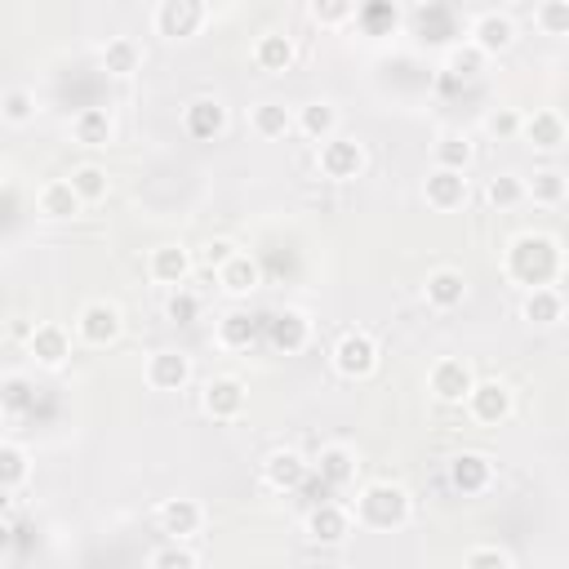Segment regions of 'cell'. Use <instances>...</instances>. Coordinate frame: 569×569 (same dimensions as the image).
Returning a JSON list of instances; mask_svg holds the SVG:
<instances>
[{
	"label": "cell",
	"instance_id": "7402d4cb",
	"mask_svg": "<svg viewBox=\"0 0 569 569\" xmlns=\"http://www.w3.org/2000/svg\"><path fill=\"white\" fill-rule=\"evenodd\" d=\"M294 58H299V45H294V36H284V32H263L258 45H254V62L263 71H290Z\"/></svg>",
	"mask_w": 569,
	"mask_h": 569
},
{
	"label": "cell",
	"instance_id": "d590c367",
	"mask_svg": "<svg viewBox=\"0 0 569 569\" xmlns=\"http://www.w3.org/2000/svg\"><path fill=\"white\" fill-rule=\"evenodd\" d=\"M138 62H142V49H138V40H129V36H116V40H107V45H103V67L112 71V77H133V71H138Z\"/></svg>",
	"mask_w": 569,
	"mask_h": 569
},
{
	"label": "cell",
	"instance_id": "836d02e7",
	"mask_svg": "<svg viewBox=\"0 0 569 569\" xmlns=\"http://www.w3.org/2000/svg\"><path fill=\"white\" fill-rule=\"evenodd\" d=\"M432 156H437V165L441 170H463L467 174V165H472V138L467 133H441L437 142H432Z\"/></svg>",
	"mask_w": 569,
	"mask_h": 569
},
{
	"label": "cell",
	"instance_id": "f35d334b",
	"mask_svg": "<svg viewBox=\"0 0 569 569\" xmlns=\"http://www.w3.org/2000/svg\"><path fill=\"white\" fill-rule=\"evenodd\" d=\"M525 196L534 205H560L565 200V174L560 170H538L530 183H525Z\"/></svg>",
	"mask_w": 569,
	"mask_h": 569
},
{
	"label": "cell",
	"instance_id": "e0dca14e",
	"mask_svg": "<svg viewBox=\"0 0 569 569\" xmlns=\"http://www.w3.org/2000/svg\"><path fill=\"white\" fill-rule=\"evenodd\" d=\"M347 534H351V512H347V508H338V503H316V508L307 512V538H312V543L334 547V543H342Z\"/></svg>",
	"mask_w": 569,
	"mask_h": 569
},
{
	"label": "cell",
	"instance_id": "4316f807",
	"mask_svg": "<svg viewBox=\"0 0 569 569\" xmlns=\"http://www.w3.org/2000/svg\"><path fill=\"white\" fill-rule=\"evenodd\" d=\"M521 316H525L530 325H556V321L565 316L560 290H551V284H534V290L525 294V303H521Z\"/></svg>",
	"mask_w": 569,
	"mask_h": 569
},
{
	"label": "cell",
	"instance_id": "83f0119b",
	"mask_svg": "<svg viewBox=\"0 0 569 569\" xmlns=\"http://www.w3.org/2000/svg\"><path fill=\"white\" fill-rule=\"evenodd\" d=\"M27 476H32V454L14 441H0V493L23 489Z\"/></svg>",
	"mask_w": 569,
	"mask_h": 569
},
{
	"label": "cell",
	"instance_id": "9c48e42d",
	"mask_svg": "<svg viewBox=\"0 0 569 569\" xmlns=\"http://www.w3.org/2000/svg\"><path fill=\"white\" fill-rule=\"evenodd\" d=\"M205 27V0H161L156 10V32L165 40H187Z\"/></svg>",
	"mask_w": 569,
	"mask_h": 569
},
{
	"label": "cell",
	"instance_id": "30bf717a",
	"mask_svg": "<svg viewBox=\"0 0 569 569\" xmlns=\"http://www.w3.org/2000/svg\"><path fill=\"white\" fill-rule=\"evenodd\" d=\"M493 485V463L476 450H463L450 458V489L463 493V498H480L485 489Z\"/></svg>",
	"mask_w": 569,
	"mask_h": 569
},
{
	"label": "cell",
	"instance_id": "bcb514c9",
	"mask_svg": "<svg viewBox=\"0 0 569 569\" xmlns=\"http://www.w3.org/2000/svg\"><path fill=\"white\" fill-rule=\"evenodd\" d=\"M485 129H489L498 142H503V138H516V133H521V112H516V107H498V112L485 120Z\"/></svg>",
	"mask_w": 569,
	"mask_h": 569
},
{
	"label": "cell",
	"instance_id": "ee69618b",
	"mask_svg": "<svg viewBox=\"0 0 569 569\" xmlns=\"http://www.w3.org/2000/svg\"><path fill=\"white\" fill-rule=\"evenodd\" d=\"M463 565H467V569H512L516 560H512V551H503V547H467V551H463Z\"/></svg>",
	"mask_w": 569,
	"mask_h": 569
},
{
	"label": "cell",
	"instance_id": "d6986e66",
	"mask_svg": "<svg viewBox=\"0 0 569 569\" xmlns=\"http://www.w3.org/2000/svg\"><path fill=\"white\" fill-rule=\"evenodd\" d=\"M27 351L36 356L40 370H62L67 356H71V338L62 325H36L32 338H27Z\"/></svg>",
	"mask_w": 569,
	"mask_h": 569
},
{
	"label": "cell",
	"instance_id": "cb8c5ba5",
	"mask_svg": "<svg viewBox=\"0 0 569 569\" xmlns=\"http://www.w3.org/2000/svg\"><path fill=\"white\" fill-rule=\"evenodd\" d=\"M36 205H40L45 219H54V223H67V219H77V213H81V196L71 191V183H67V178L45 183V187H40V196H36Z\"/></svg>",
	"mask_w": 569,
	"mask_h": 569
},
{
	"label": "cell",
	"instance_id": "5bb4252c",
	"mask_svg": "<svg viewBox=\"0 0 569 569\" xmlns=\"http://www.w3.org/2000/svg\"><path fill=\"white\" fill-rule=\"evenodd\" d=\"M422 200L432 205L437 213H450V209H458L463 200H467V174L463 170H432L427 174V183H422Z\"/></svg>",
	"mask_w": 569,
	"mask_h": 569
},
{
	"label": "cell",
	"instance_id": "f546056e",
	"mask_svg": "<svg viewBox=\"0 0 569 569\" xmlns=\"http://www.w3.org/2000/svg\"><path fill=\"white\" fill-rule=\"evenodd\" d=\"M294 129L307 133L312 142H325L329 133H338V107L334 103H307V107H299Z\"/></svg>",
	"mask_w": 569,
	"mask_h": 569
},
{
	"label": "cell",
	"instance_id": "277c9868",
	"mask_svg": "<svg viewBox=\"0 0 569 569\" xmlns=\"http://www.w3.org/2000/svg\"><path fill=\"white\" fill-rule=\"evenodd\" d=\"M316 170L325 178H334V183H351L365 170V148L356 138H347V133H329L321 142V152H316Z\"/></svg>",
	"mask_w": 569,
	"mask_h": 569
},
{
	"label": "cell",
	"instance_id": "ba28073f",
	"mask_svg": "<svg viewBox=\"0 0 569 569\" xmlns=\"http://www.w3.org/2000/svg\"><path fill=\"white\" fill-rule=\"evenodd\" d=\"M476 374L467 361H458V356H445V361L432 365V374H427V387H432V396L441 405H463V396L472 392Z\"/></svg>",
	"mask_w": 569,
	"mask_h": 569
},
{
	"label": "cell",
	"instance_id": "5b68a950",
	"mask_svg": "<svg viewBox=\"0 0 569 569\" xmlns=\"http://www.w3.org/2000/svg\"><path fill=\"white\" fill-rule=\"evenodd\" d=\"M334 370L342 379H370L379 370V342L365 329H347L334 347Z\"/></svg>",
	"mask_w": 569,
	"mask_h": 569
},
{
	"label": "cell",
	"instance_id": "f907efd6",
	"mask_svg": "<svg viewBox=\"0 0 569 569\" xmlns=\"http://www.w3.org/2000/svg\"><path fill=\"white\" fill-rule=\"evenodd\" d=\"M0 183H5V178H0Z\"/></svg>",
	"mask_w": 569,
	"mask_h": 569
},
{
	"label": "cell",
	"instance_id": "8fae6325",
	"mask_svg": "<svg viewBox=\"0 0 569 569\" xmlns=\"http://www.w3.org/2000/svg\"><path fill=\"white\" fill-rule=\"evenodd\" d=\"M267 338H271L276 351L299 356V351L312 342V316L299 312V307H284V312H276V316L267 321Z\"/></svg>",
	"mask_w": 569,
	"mask_h": 569
},
{
	"label": "cell",
	"instance_id": "7dc6e473",
	"mask_svg": "<svg viewBox=\"0 0 569 569\" xmlns=\"http://www.w3.org/2000/svg\"><path fill=\"white\" fill-rule=\"evenodd\" d=\"M232 254H236L232 241H209V245H205V263H209V267H223Z\"/></svg>",
	"mask_w": 569,
	"mask_h": 569
},
{
	"label": "cell",
	"instance_id": "7bdbcfd3",
	"mask_svg": "<svg viewBox=\"0 0 569 569\" xmlns=\"http://www.w3.org/2000/svg\"><path fill=\"white\" fill-rule=\"evenodd\" d=\"M534 27L543 36H565L569 32V5L565 0H543V5L534 10Z\"/></svg>",
	"mask_w": 569,
	"mask_h": 569
},
{
	"label": "cell",
	"instance_id": "ab89813d",
	"mask_svg": "<svg viewBox=\"0 0 569 569\" xmlns=\"http://www.w3.org/2000/svg\"><path fill=\"white\" fill-rule=\"evenodd\" d=\"M148 565H152V569H196L200 556L187 547V538H174L170 547H156V551L148 556Z\"/></svg>",
	"mask_w": 569,
	"mask_h": 569
},
{
	"label": "cell",
	"instance_id": "f6af8a7d",
	"mask_svg": "<svg viewBox=\"0 0 569 569\" xmlns=\"http://www.w3.org/2000/svg\"><path fill=\"white\" fill-rule=\"evenodd\" d=\"M165 316H170L174 325H191V321L200 316V294H191V290H174L170 303H165Z\"/></svg>",
	"mask_w": 569,
	"mask_h": 569
},
{
	"label": "cell",
	"instance_id": "603a6c76",
	"mask_svg": "<svg viewBox=\"0 0 569 569\" xmlns=\"http://www.w3.org/2000/svg\"><path fill=\"white\" fill-rule=\"evenodd\" d=\"M191 249L187 245H161V249H152V263H148V271H152V280H161V284H183L187 276H191Z\"/></svg>",
	"mask_w": 569,
	"mask_h": 569
},
{
	"label": "cell",
	"instance_id": "8d00e7d4",
	"mask_svg": "<svg viewBox=\"0 0 569 569\" xmlns=\"http://www.w3.org/2000/svg\"><path fill=\"white\" fill-rule=\"evenodd\" d=\"M485 200H489L493 209H516V205L525 200V178H516V174H493L489 187H485Z\"/></svg>",
	"mask_w": 569,
	"mask_h": 569
},
{
	"label": "cell",
	"instance_id": "6da1fadb",
	"mask_svg": "<svg viewBox=\"0 0 569 569\" xmlns=\"http://www.w3.org/2000/svg\"><path fill=\"white\" fill-rule=\"evenodd\" d=\"M508 276L525 290L534 284H551L560 276V241L543 232H525L508 245Z\"/></svg>",
	"mask_w": 569,
	"mask_h": 569
},
{
	"label": "cell",
	"instance_id": "b9f144b4",
	"mask_svg": "<svg viewBox=\"0 0 569 569\" xmlns=\"http://www.w3.org/2000/svg\"><path fill=\"white\" fill-rule=\"evenodd\" d=\"M356 19V0H312V23L316 27H342Z\"/></svg>",
	"mask_w": 569,
	"mask_h": 569
},
{
	"label": "cell",
	"instance_id": "4fadbf2b",
	"mask_svg": "<svg viewBox=\"0 0 569 569\" xmlns=\"http://www.w3.org/2000/svg\"><path fill=\"white\" fill-rule=\"evenodd\" d=\"M183 129H187V138H196V142H213V138L228 129V107H223L219 98H191V103L183 107Z\"/></svg>",
	"mask_w": 569,
	"mask_h": 569
},
{
	"label": "cell",
	"instance_id": "52a82bcc",
	"mask_svg": "<svg viewBox=\"0 0 569 569\" xmlns=\"http://www.w3.org/2000/svg\"><path fill=\"white\" fill-rule=\"evenodd\" d=\"M200 409H205L213 422H232V418H241V409H245V383H241L236 374L209 379L205 392H200Z\"/></svg>",
	"mask_w": 569,
	"mask_h": 569
},
{
	"label": "cell",
	"instance_id": "c3c4849f",
	"mask_svg": "<svg viewBox=\"0 0 569 569\" xmlns=\"http://www.w3.org/2000/svg\"><path fill=\"white\" fill-rule=\"evenodd\" d=\"M14 551V525L5 521V516H0V560H5Z\"/></svg>",
	"mask_w": 569,
	"mask_h": 569
},
{
	"label": "cell",
	"instance_id": "2e32d148",
	"mask_svg": "<svg viewBox=\"0 0 569 569\" xmlns=\"http://www.w3.org/2000/svg\"><path fill=\"white\" fill-rule=\"evenodd\" d=\"M422 299H427V307H437V312L463 307V299H467V276L454 271V267H437L432 276H427V284H422Z\"/></svg>",
	"mask_w": 569,
	"mask_h": 569
},
{
	"label": "cell",
	"instance_id": "9a60e30c",
	"mask_svg": "<svg viewBox=\"0 0 569 569\" xmlns=\"http://www.w3.org/2000/svg\"><path fill=\"white\" fill-rule=\"evenodd\" d=\"M191 383V356L187 351H156L148 361V387L152 392H183Z\"/></svg>",
	"mask_w": 569,
	"mask_h": 569
},
{
	"label": "cell",
	"instance_id": "44dd1931",
	"mask_svg": "<svg viewBox=\"0 0 569 569\" xmlns=\"http://www.w3.org/2000/svg\"><path fill=\"white\" fill-rule=\"evenodd\" d=\"M200 525H205V508L196 498H170L161 508V530L170 538H191V534H200Z\"/></svg>",
	"mask_w": 569,
	"mask_h": 569
},
{
	"label": "cell",
	"instance_id": "8992f818",
	"mask_svg": "<svg viewBox=\"0 0 569 569\" xmlns=\"http://www.w3.org/2000/svg\"><path fill=\"white\" fill-rule=\"evenodd\" d=\"M120 329H125V316H120V307L107 303V299L85 303L81 316H77V334H81V342H90V347H112V342L120 338Z\"/></svg>",
	"mask_w": 569,
	"mask_h": 569
},
{
	"label": "cell",
	"instance_id": "1f68e13d",
	"mask_svg": "<svg viewBox=\"0 0 569 569\" xmlns=\"http://www.w3.org/2000/svg\"><path fill=\"white\" fill-rule=\"evenodd\" d=\"M254 338H258V321H254L249 312H228V316L219 321V347H228V351H249Z\"/></svg>",
	"mask_w": 569,
	"mask_h": 569
},
{
	"label": "cell",
	"instance_id": "7a4b0ae2",
	"mask_svg": "<svg viewBox=\"0 0 569 569\" xmlns=\"http://www.w3.org/2000/svg\"><path fill=\"white\" fill-rule=\"evenodd\" d=\"M356 521H361L365 530H379V534H392L409 521V493L392 480H374L361 489V498H356Z\"/></svg>",
	"mask_w": 569,
	"mask_h": 569
},
{
	"label": "cell",
	"instance_id": "484cf974",
	"mask_svg": "<svg viewBox=\"0 0 569 569\" xmlns=\"http://www.w3.org/2000/svg\"><path fill=\"white\" fill-rule=\"evenodd\" d=\"M356 454L347 450V445H325L321 450V458H316V476H321V485H329V489H342V485H351L356 480Z\"/></svg>",
	"mask_w": 569,
	"mask_h": 569
},
{
	"label": "cell",
	"instance_id": "e575fe53",
	"mask_svg": "<svg viewBox=\"0 0 569 569\" xmlns=\"http://www.w3.org/2000/svg\"><path fill=\"white\" fill-rule=\"evenodd\" d=\"M254 133L258 138H284L294 133V112L284 103H258L254 107Z\"/></svg>",
	"mask_w": 569,
	"mask_h": 569
},
{
	"label": "cell",
	"instance_id": "d6a6232c",
	"mask_svg": "<svg viewBox=\"0 0 569 569\" xmlns=\"http://www.w3.org/2000/svg\"><path fill=\"white\" fill-rule=\"evenodd\" d=\"M67 183H71V191L81 196V205H98V200H107V191H112V178H107L103 165H77Z\"/></svg>",
	"mask_w": 569,
	"mask_h": 569
},
{
	"label": "cell",
	"instance_id": "f1b7e54d",
	"mask_svg": "<svg viewBox=\"0 0 569 569\" xmlns=\"http://www.w3.org/2000/svg\"><path fill=\"white\" fill-rule=\"evenodd\" d=\"M71 138L85 142V148H107V138H112V116H107V107H81L77 120H71Z\"/></svg>",
	"mask_w": 569,
	"mask_h": 569
},
{
	"label": "cell",
	"instance_id": "60d3db41",
	"mask_svg": "<svg viewBox=\"0 0 569 569\" xmlns=\"http://www.w3.org/2000/svg\"><path fill=\"white\" fill-rule=\"evenodd\" d=\"M480 67H485V54H480L476 45H458V49H450V58H445V71H450L454 81L480 77Z\"/></svg>",
	"mask_w": 569,
	"mask_h": 569
},
{
	"label": "cell",
	"instance_id": "74e56055",
	"mask_svg": "<svg viewBox=\"0 0 569 569\" xmlns=\"http://www.w3.org/2000/svg\"><path fill=\"white\" fill-rule=\"evenodd\" d=\"M0 120L5 125H32L36 120V94L32 90H5L0 94Z\"/></svg>",
	"mask_w": 569,
	"mask_h": 569
},
{
	"label": "cell",
	"instance_id": "7c38bea8",
	"mask_svg": "<svg viewBox=\"0 0 569 569\" xmlns=\"http://www.w3.org/2000/svg\"><path fill=\"white\" fill-rule=\"evenodd\" d=\"M312 476V463L299 454V450H271L267 463H263V480L280 493H290V489H303V480Z\"/></svg>",
	"mask_w": 569,
	"mask_h": 569
},
{
	"label": "cell",
	"instance_id": "681fc988",
	"mask_svg": "<svg viewBox=\"0 0 569 569\" xmlns=\"http://www.w3.org/2000/svg\"><path fill=\"white\" fill-rule=\"evenodd\" d=\"M422 5H432V0H422Z\"/></svg>",
	"mask_w": 569,
	"mask_h": 569
},
{
	"label": "cell",
	"instance_id": "d4e9b609",
	"mask_svg": "<svg viewBox=\"0 0 569 569\" xmlns=\"http://www.w3.org/2000/svg\"><path fill=\"white\" fill-rule=\"evenodd\" d=\"M219 290L232 294V299H245L258 290V263L249 254H232L223 267H219Z\"/></svg>",
	"mask_w": 569,
	"mask_h": 569
},
{
	"label": "cell",
	"instance_id": "4dcf8cb0",
	"mask_svg": "<svg viewBox=\"0 0 569 569\" xmlns=\"http://www.w3.org/2000/svg\"><path fill=\"white\" fill-rule=\"evenodd\" d=\"M36 409V383L27 374H5L0 379V414H32Z\"/></svg>",
	"mask_w": 569,
	"mask_h": 569
},
{
	"label": "cell",
	"instance_id": "3957f363",
	"mask_svg": "<svg viewBox=\"0 0 569 569\" xmlns=\"http://www.w3.org/2000/svg\"><path fill=\"white\" fill-rule=\"evenodd\" d=\"M467 400V414L480 422V427H498V422H508L512 409H516V396L503 379H476L472 392L463 396Z\"/></svg>",
	"mask_w": 569,
	"mask_h": 569
},
{
	"label": "cell",
	"instance_id": "ac0fdd59",
	"mask_svg": "<svg viewBox=\"0 0 569 569\" xmlns=\"http://www.w3.org/2000/svg\"><path fill=\"white\" fill-rule=\"evenodd\" d=\"M516 138H525L530 148H538V152H556L560 142H565V120H560V112L538 107V112L521 116V133Z\"/></svg>",
	"mask_w": 569,
	"mask_h": 569
},
{
	"label": "cell",
	"instance_id": "ffe728a7",
	"mask_svg": "<svg viewBox=\"0 0 569 569\" xmlns=\"http://www.w3.org/2000/svg\"><path fill=\"white\" fill-rule=\"evenodd\" d=\"M472 45L489 58V54H508L512 45H516V23L508 19V14H480L476 19V27H472Z\"/></svg>",
	"mask_w": 569,
	"mask_h": 569
}]
</instances>
